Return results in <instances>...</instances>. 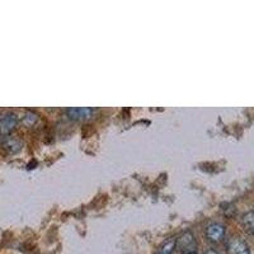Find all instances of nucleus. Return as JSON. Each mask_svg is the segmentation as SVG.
<instances>
[{
  "mask_svg": "<svg viewBox=\"0 0 254 254\" xmlns=\"http://www.w3.org/2000/svg\"><path fill=\"white\" fill-rule=\"evenodd\" d=\"M197 242L190 231H185L178 239H176V248L182 254H192L197 252Z\"/></svg>",
  "mask_w": 254,
  "mask_h": 254,
  "instance_id": "1",
  "label": "nucleus"
},
{
  "mask_svg": "<svg viewBox=\"0 0 254 254\" xmlns=\"http://www.w3.org/2000/svg\"><path fill=\"white\" fill-rule=\"evenodd\" d=\"M18 124V116L15 113H6L0 117V135L6 136L12 132Z\"/></svg>",
  "mask_w": 254,
  "mask_h": 254,
  "instance_id": "2",
  "label": "nucleus"
},
{
  "mask_svg": "<svg viewBox=\"0 0 254 254\" xmlns=\"http://www.w3.org/2000/svg\"><path fill=\"white\" fill-rule=\"evenodd\" d=\"M226 248H228L229 254H252L248 244L242 238L238 237L229 239L228 244H226Z\"/></svg>",
  "mask_w": 254,
  "mask_h": 254,
  "instance_id": "3",
  "label": "nucleus"
},
{
  "mask_svg": "<svg viewBox=\"0 0 254 254\" xmlns=\"http://www.w3.org/2000/svg\"><path fill=\"white\" fill-rule=\"evenodd\" d=\"M225 237V226L219 224V222H214L206 228V238L210 240L211 243H219L221 242Z\"/></svg>",
  "mask_w": 254,
  "mask_h": 254,
  "instance_id": "4",
  "label": "nucleus"
},
{
  "mask_svg": "<svg viewBox=\"0 0 254 254\" xmlns=\"http://www.w3.org/2000/svg\"><path fill=\"white\" fill-rule=\"evenodd\" d=\"M93 110L88 107H81V108H69L66 111V115L70 120L72 121H80V120H87L92 117Z\"/></svg>",
  "mask_w": 254,
  "mask_h": 254,
  "instance_id": "5",
  "label": "nucleus"
},
{
  "mask_svg": "<svg viewBox=\"0 0 254 254\" xmlns=\"http://www.w3.org/2000/svg\"><path fill=\"white\" fill-rule=\"evenodd\" d=\"M3 146L9 153L15 154L20 151V149L23 147V142L20 141L19 139H17V137H5L3 141Z\"/></svg>",
  "mask_w": 254,
  "mask_h": 254,
  "instance_id": "6",
  "label": "nucleus"
},
{
  "mask_svg": "<svg viewBox=\"0 0 254 254\" xmlns=\"http://www.w3.org/2000/svg\"><path fill=\"white\" fill-rule=\"evenodd\" d=\"M242 222L246 230L254 237V211H249V212H246L243 215Z\"/></svg>",
  "mask_w": 254,
  "mask_h": 254,
  "instance_id": "7",
  "label": "nucleus"
},
{
  "mask_svg": "<svg viewBox=\"0 0 254 254\" xmlns=\"http://www.w3.org/2000/svg\"><path fill=\"white\" fill-rule=\"evenodd\" d=\"M37 121H38V115H36V113L33 112H27L26 115L22 117V122H23L24 126L27 127H32Z\"/></svg>",
  "mask_w": 254,
  "mask_h": 254,
  "instance_id": "8",
  "label": "nucleus"
},
{
  "mask_svg": "<svg viewBox=\"0 0 254 254\" xmlns=\"http://www.w3.org/2000/svg\"><path fill=\"white\" fill-rule=\"evenodd\" d=\"M174 249H176V239L168 240L164 246L159 249L158 254H173Z\"/></svg>",
  "mask_w": 254,
  "mask_h": 254,
  "instance_id": "9",
  "label": "nucleus"
},
{
  "mask_svg": "<svg viewBox=\"0 0 254 254\" xmlns=\"http://www.w3.org/2000/svg\"><path fill=\"white\" fill-rule=\"evenodd\" d=\"M206 254H219V253H217L216 251H214V249H210V251L206 252Z\"/></svg>",
  "mask_w": 254,
  "mask_h": 254,
  "instance_id": "10",
  "label": "nucleus"
},
{
  "mask_svg": "<svg viewBox=\"0 0 254 254\" xmlns=\"http://www.w3.org/2000/svg\"><path fill=\"white\" fill-rule=\"evenodd\" d=\"M192 254H197V253H192Z\"/></svg>",
  "mask_w": 254,
  "mask_h": 254,
  "instance_id": "11",
  "label": "nucleus"
}]
</instances>
